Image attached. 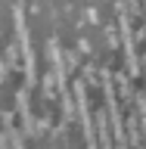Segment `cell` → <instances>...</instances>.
<instances>
[{
  "label": "cell",
  "mask_w": 146,
  "mask_h": 149,
  "mask_svg": "<svg viewBox=\"0 0 146 149\" xmlns=\"http://www.w3.org/2000/svg\"><path fill=\"white\" fill-rule=\"evenodd\" d=\"M84 16H87V22H93V25L100 22V13H96V6H87V9H84Z\"/></svg>",
  "instance_id": "cell-1"
}]
</instances>
